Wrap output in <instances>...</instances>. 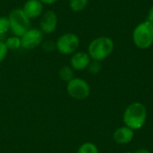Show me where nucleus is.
Instances as JSON below:
<instances>
[{"mask_svg": "<svg viewBox=\"0 0 153 153\" xmlns=\"http://www.w3.org/2000/svg\"><path fill=\"white\" fill-rule=\"evenodd\" d=\"M148 110L146 106L139 101L130 103L123 113V123L134 131L141 130L147 122Z\"/></svg>", "mask_w": 153, "mask_h": 153, "instance_id": "1", "label": "nucleus"}, {"mask_svg": "<svg viewBox=\"0 0 153 153\" xmlns=\"http://www.w3.org/2000/svg\"><path fill=\"white\" fill-rule=\"evenodd\" d=\"M114 50L113 40L105 36L98 37L91 41L88 47V54L91 60L101 62L108 57Z\"/></svg>", "mask_w": 153, "mask_h": 153, "instance_id": "2", "label": "nucleus"}, {"mask_svg": "<svg viewBox=\"0 0 153 153\" xmlns=\"http://www.w3.org/2000/svg\"><path fill=\"white\" fill-rule=\"evenodd\" d=\"M134 45L140 49H147L153 44V25L148 21L138 24L133 31Z\"/></svg>", "mask_w": 153, "mask_h": 153, "instance_id": "3", "label": "nucleus"}, {"mask_svg": "<svg viewBox=\"0 0 153 153\" xmlns=\"http://www.w3.org/2000/svg\"><path fill=\"white\" fill-rule=\"evenodd\" d=\"M10 30L14 36L22 37L29 29H30V20L26 16L22 8L12 10L8 15Z\"/></svg>", "mask_w": 153, "mask_h": 153, "instance_id": "4", "label": "nucleus"}, {"mask_svg": "<svg viewBox=\"0 0 153 153\" xmlns=\"http://www.w3.org/2000/svg\"><path fill=\"white\" fill-rule=\"evenodd\" d=\"M66 91L71 98L83 100L91 95V86L82 78H74L67 82Z\"/></svg>", "mask_w": 153, "mask_h": 153, "instance_id": "5", "label": "nucleus"}, {"mask_svg": "<svg viewBox=\"0 0 153 153\" xmlns=\"http://www.w3.org/2000/svg\"><path fill=\"white\" fill-rule=\"evenodd\" d=\"M80 47V39L75 33L62 34L56 41V49L62 55H72Z\"/></svg>", "mask_w": 153, "mask_h": 153, "instance_id": "6", "label": "nucleus"}, {"mask_svg": "<svg viewBox=\"0 0 153 153\" xmlns=\"http://www.w3.org/2000/svg\"><path fill=\"white\" fill-rule=\"evenodd\" d=\"M43 41V33L39 29L30 28L22 37V48L24 49H33L39 47Z\"/></svg>", "mask_w": 153, "mask_h": 153, "instance_id": "7", "label": "nucleus"}, {"mask_svg": "<svg viewBox=\"0 0 153 153\" xmlns=\"http://www.w3.org/2000/svg\"><path fill=\"white\" fill-rule=\"evenodd\" d=\"M58 23V17L55 11L48 10L41 15L39 21V30L43 34H51L53 33Z\"/></svg>", "mask_w": 153, "mask_h": 153, "instance_id": "8", "label": "nucleus"}, {"mask_svg": "<svg viewBox=\"0 0 153 153\" xmlns=\"http://www.w3.org/2000/svg\"><path fill=\"white\" fill-rule=\"evenodd\" d=\"M43 5L44 4L39 0H27L22 9L26 16L30 20H32L42 15L44 10Z\"/></svg>", "mask_w": 153, "mask_h": 153, "instance_id": "9", "label": "nucleus"}, {"mask_svg": "<svg viewBox=\"0 0 153 153\" xmlns=\"http://www.w3.org/2000/svg\"><path fill=\"white\" fill-rule=\"evenodd\" d=\"M134 138V131L131 128L123 126L117 128L113 133V140L116 143L120 145H126L133 142Z\"/></svg>", "mask_w": 153, "mask_h": 153, "instance_id": "10", "label": "nucleus"}, {"mask_svg": "<svg viewBox=\"0 0 153 153\" xmlns=\"http://www.w3.org/2000/svg\"><path fill=\"white\" fill-rule=\"evenodd\" d=\"M91 62V59L89 54L83 51L74 53L70 60L71 67L76 71H82L87 69Z\"/></svg>", "mask_w": 153, "mask_h": 153, "instance_id": "11", "label": "nucleus"}, {"mask_svg": "<svg viewBox=\"0 0 153 153\" xmlns=\"http://www.w3.org/2000/svg\"><path fill=\"white\" fill-rule=\"evenodd\" d=\"M59 77L63 82H70L72 79L74 78V69L71 66L68 65H65L63 67H61V69L59 70Z\"/></svg>", "mask_w": 153, "mask_h": 153, "instance_id": "12", "label": "nucleus"}, {"mask_svg": "<svg viewBox=\"0 0 153 153\" xmlns=\"http://www.w3.org/2000/svg\"><path fill=\"white\" fill-rule=\"evenodd\" d=\"M4 44L8 50H17L20 48H22V42H21V37L18 36H11L6 39L4 41Z\"/></svg>", "mask_w": 153, "mask_h": 153, "instance_id": "13", "label": "nucleus"}, {"mask_svg": "<svg viewBox=\"0 0 153 153\" xmlns=\"http://www.w3.org/2000/svg\"><path fill=\"white\" fill-rule=\"evenodd\" d=\"M77 153H100V150L95 143L86 142L78 148Z\"/></svg>", "mask_w": 153, "mask_h": 153, "instance_id": "14", "label": "nucleus"}, {"mask_svg": "<svg viewBox=\"0 0 153 153\" xmlns=\"http://www.w3.org/2000/svg\"><path fill=\"white\" fill-rule=\"evenodd\" d=\"M89 0H70L69 7L74 12H81L86 8L88 5Z\"/></svg>", "mask_w": 153, "mask_h": 153, "instance_id": "15", "label": "nucleus"}, {"mask_svg": "<svg viewBox=\"0 0 153 153\" xmlns=\"http://www.w3.org/2000/svg\"><path fill=\"white\" fill-rule=\"evenodd\" d=\"M87 69H88L89 73H91V74H98L101 71L102 65H101V63L100 62L92 60L90 63V65H89V66H88Z\"/></svg>", "mask_w": 153, "mask_h": 153, "instance_id": "16", "label": "nucleus"}, {"mask_svg": "<svg viewBox=\"0 0 153 153\" xmlns=\"http://www.w3.org/2000/svg\"><path fill=\"white\" fill-rule=\"evenodd\" d=\"M10 30V23L8 17L1 16L0 17V35L5 34Z\"/></svg>", "mask_w": 153, "mask_h": 153, "instance_id": "17", "label": "nucleus"}, {"mask_svg": "<svg viewBox=\"0 0 153 153\" xmlns=\"http://www.w3.org/2000/svg\"><path fill=\"white\" fill-rule=\"evenodd\" d=\"M8 54V48H6L4 41H0V63L4 60V58L7 56Z\"/></svg>", "mask_w": 153, "mask_h": 153, "instance_id": "18", "label": "nucleus"}, {"mask_svg": "<svg viewBox=\"0 0 153 153\" xmlns=\"http://www.w3.org/2000/svg\"><path fill=\"white\" fill-rule=\"evenodd\" d=\"M43 49L47 52H52L56 49V43L53 41H46L43 43Z\"/></svg>", "mask_w": 153, "mask_h": 153, "instance_id": "19", "label": "nucleus"}, {"mask_svg": "<svg viewBox=\"0 0 153 153\" xmlns=\"http://www.w3.org/2000/svg\"><path fill=\"white\" fill-rule=\"evenodd\" d=\"M150 23H152L153 25V6L150 9L149 11V13H148V17H147V20Z\"/></svg>", "mask_w": 153, "mask_h": 153, "instance_id": "20", "label": "nucleus"}, {"mask_svg": "<svg viewBox=\"0 0 153 153\" xmlns=\"http://www.w3.org/2000/svg\"><path fill=\"white\" fill-rule=\"evenodd\" d=\"M134 153H152L150 150L145 149V148H140L138 150H136Z\"/></svg>", "mask_w": 153, "mask_h": 153, "instance_id": "21", "label": "nucleus"}, {"mask_svg": "<svg viewBox=\"0 0 153 153\" xmlns=\"http://www.w3.org/2000/svg\"><path fill=\"white\" fill-rule=\"evenodd\" d=\"M43 4H53L56 3L58 0H39Z\"/></svg>", "mask_w": 153, "mask_h": 153, "instance_id": "22", "label": "nucleus"}, {"mask_svg": "<svg viewBox=\"0 0 153 153\" xmlns=\"http://www.w3.org/2000/svg\"><path fill=\"white\" fill-rule=\"evenodd\" d=\"M123 153H134L133 152H130V151H127V152H125Z\"/></svg>", "mask_w": 153, "mask_h": 153, "instance_id": "23", "label": "nucleus"}]
</instances>
